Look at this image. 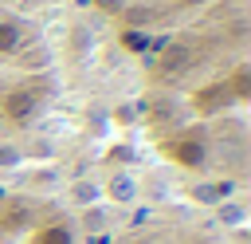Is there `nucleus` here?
<instances>
[{"mask_svg": "<svg viewBox=\"0 0 251 244\" xmlns=\"http://www.w3.org/2000/svg\"><path fill=\"white\" fill-rule=\"evenodd\" d=\"M247 16L169 35L149 47L145 122L153 150L176 169H220V181L243 173Z\"/></svg>", "mask_w": 251, "mask_h": 244, "instance_id": "obj_1", "label": "nucleus"}, {"mask_svg": "<svg viewBox=\"0 0 251 244\" xmlns=\"http://www.w3.org/2000/svg\"><path fill=\"white\" fill-rule=\"evenodd\" d=\"M63 98V63L39 16L0 8V142L35 134Z\"/></svg>", "mask_w": 251, "mask_h": 244, "instance_id": "obj_2", "label": "nucleus"}, {"mask_svg": "<svg viewBox=\"0 0 251 244\" xmlns=\"http://www.w3.org/2000/svg\"><path fill=\"white\" fill-rule=\"evenodd\" d=\"M90 8L122 35L145 39V47L192 28L247 16V0H90Z\"/></svg>", "mask_w": 251, "mask_h": 244, "instance_id": "obj_3", "label": "nucleus"}, {"mask_svg": "<svg viewBox=\"0 0 251 244\" xmlns=\"http://www.w3.org/2000/svg\"><path fill=\"white\" fill-rule=\"evenodd\" d=\"M63 0H0V8H12V12H24V16H43L51 8H59Z\"/></svg>", "mask_w": 251, "mask_h": 244, "instance_id": "obj_4", "label": "nucleus"}]
</instances>
